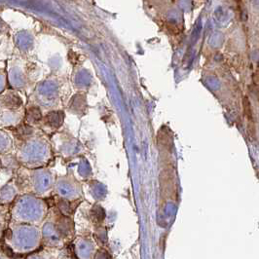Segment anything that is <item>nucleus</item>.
<instances>
[{
  "mask_svg": "<svg viewBox=\"0 0 259 259\" xmlns=\"http://www.w3.org/2000/svg\"><path fill=\"white\" fill-rule=\"evenodd\" d=\"M2 243L13 254L24 256L42 247L41 231L36 225L9 223Z\"/></svg>",
  "mask_w": 259,
  "mask_h": 259,
  "instance_id": "1",
  "label": "nucleus"
},
{
  "mask_svg": "<svg viewBox=\"0 0 259 259\" xmlns=\"http://www.w3.org/2000/svg\"><path fill=\"white\" fill-rule=\"evenodd\" d=\"M44 215L43 207L37 200L31 197H21L10 208V223L36 225Z\"/></svg>",
  "mask_w": 259,
  "mask_h": 259,
  "instance_id": "2",
  "label": "nucleus"
},
{
  "mask_svg": "<svg viewBox=\"0 0 259 259\" xmlns=\"http://www.w3.org/2000/svg\"><path fill=\"white\" fill-rule=\"evenodd\" d=\"M59 248H49V247H43L38 249L32 253H29L27 255L21 256L17 259H55L57 255H55V251Z\"/></svg>",
  "mask_w": 259,
  "mask_h": 259,
  "instance_id": "3",
  "label": "nucleus"
},
{
  "mask_svg": "<svg viewBox=\"0 0 259 259\" xmlns=\"http://www.w3.org/2000/svg\"><path fill=\"white\" fill-rule=\"evenodd\" d=\"M10 223V208L8 206H0V242H2L4 233Z\"/></svg>",
  "mask_w": 259,
  "mask_h": 259,
  "instance_id": "4",
  "label": "nucleus"
},
{
  "mask_svg": "<svg viewBox=\"0 0 259 259\" xmlns=\"http://www.w3.org/2000/svg\"><path fill=\"white\" fill-rule=\"evenodd\" d=\"M0 259H13L11 252L2 242H0Z\"/></svg>",
  "mask_w": 259,
  "mask_h": 259,
  "instance_id": "5",
  "label": "nucleus"
},
{
  "mask_svg": "<svg viewBox=\"0 0 259 259\" xmlns=\"http://www.w3.org/2000/svg\"><path fill=\"white\" fill-rule=\"evenodd\" d=\"M55 259H67L66 257H65V256H62V255H57L56 257H55Z\"/></svg>",
  "mask_w": 259,
  "mask_h": 259,
  "instance_id": "6",
  "label": "nucleus"
}]
</instances>
